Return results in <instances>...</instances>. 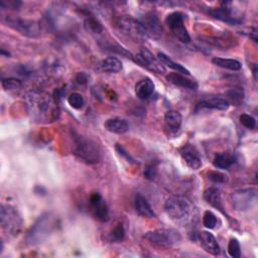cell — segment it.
<instances>
[{"mask_svg":"<svg viewBox=\"0 0 258 258\" xmlns=\"http://www.w3.org/2000/svg\"><path fill=\"white\" fill-rule=\"evenodd\" d=\"M116 150H117V152L119 153V155L120 156H123L124 158H126L127 159V161L128 162H131V163H137L136 161H135V159L124 149V147L122 146V145H120V144H116Z\"/></svg>","mask_w":258,"mask_h":258,"instance_id":"cell-38","label":"cell"},{"mask_svg":"<svg viewBox=\"0 0 258 258\" xmlns=\"http://www.w3.org/2000/svg\"><path fill=\"white\" fill-rule=\"evenodd\" d=\"M101 68L104 72L116 74L122 70V62L115 56H108L102 60Z\"/></svg>","mask_w":258,"mask_h":258,"instance_id":"cell-26","label":"cell"},{"mask_svg":"<svg viewBox=\"0 0 258 258\" xmlns=\"http://www.w3.org/2000/svg\"><path fill=\"white\" fill-rule=\"evenodd\" d=\"M72 138L74 141V154L87 164H95L101 160V150L98 144L85 137L75 130L72 131Z\"/></svg>","mask_w":258,"mask_h":258,"instance_id":"cell-3","label":"cell"},{"mask_svg":"<svg viewBox=\"0 0 258 258\" xmlns=\"http://www.w3.org/2000/svg\"><path fill=\"white\" fill-rule=\"evenodd\" d=\"M84 26L85 28L90 31L91 33H101L103 31V25L101 22L94 16L88 15L84 21Z\"/></svg>","mask_w":258,"mask_h":258,"instance_id":"cell-28","label":"cell"},{"mask_svg":"<svg viewBox=\"0 0 258 258\" xmlns=\"http://www.w3.org/2000/svg\"><path fill=\"white\" fill-rule=\"evenodd\" d=\"M57 219L50 213L42 214L29 228L25 236V243L28 246H36L44 242L56 229Z\"/></svg>","mask_w":258,"mask_h":258,"instance_id":"cell-2","label":"cell"},{"mask_svg":"<svg viewBox=\"0 0 258 258\" xmlns=\"http://www.w3.org/2000/svg\"><path fill=\"white\" fill-rule=\"evenodd\" d=\"M125 237V230L122 224H118L110 233V240L112 242H121Z\"/></svg>","mask_w":258,"mask_h":258,"instance_id":"cell-33","label":"cell"},{"mask_svg":"<svg viewBox=\"0 0 258 258\" xmlns=\"http://www.w3.org/2000/svg\"><path fill=\"white\" fill-rule=\"evenodd\" d=\"M235 162V157L229 152H219L213 159V165L220 169H227Z\"/></svg>","mask_w":258,"mask_h":258,"instance_id":"cell-24","label":"cell"},{"mask_svg":"<svg viewBox=\"0 0 258 258\" xmlns=\"http://www.w3.org/2000/svg\"><path fill=\"white\" fill-rule=\"evenodd\" d=\"M257 197L258 191L254 187L238 189L231 195L232 206L239 212L248 211L256 205Z\"/></svg>","mask_w":258,"mask_h":258,"instance_id":"cell-9","label":"cell"},{"mask_svg":"<svg viewBox=\"0 0 258 258\" xmlns=\"http://www.w3.org/2000/svg\"><path fill=\"white\" fill-rule=\"evenodd\" d=\"M104 126L108 131H110L112 133H116V134H123V133L127 132L129 129V125H128L127 121L124 119H121V118L108 119L105 122Z\"/></svg>","mask_w":258,"mask_h":258,"instance_id":"cell-23","label":"cell"},{"mask_svg":"<svg viewBox=\"0 0 258 258\" xmlns=\"http://www.w3.org/2000/svg\"><path fill=\"white\" fill-rule=\"evenodd\" d=\"M209 14L216 19L227 22L232 25H237L242 22V17L234 11L232 7V2H222L219 7L211 8Z\"/></svg>","mask_w":258,"mask_h":258,"instance_id":"cell-11","label":"cell"},{"mask_svg":"<svg viewBox=\"0 0 258 258\" xmlns=\"http://www.w3.org/2000/svg\"><path fill=\"white\" fill-rule=\"evenodd\" d=\"M199 106L202 108L207 109H215V110H227L230 106L229 102L226 100V98L222 97H210L207 99L202 100L199 103Z\"/></svg>","mask_w":258,"mask_h":258,"instance_id":"cell-22","label":"cell"},{"mask_svg":"<svg viewBox=\"0 0 258 258\" xmlns=\"http://www.w3.org/2000/svg\"><path fill=\"white\" fill-rule=\"evenodd\" d=\"M192 205L190 201L182 196L170 197L164 204V211L172 221H184L192 212Z\"/></svg>","mask_w":258,"mask_h":258,"instance_id":"cell-6","label":"cell"},{"mask_svg":"<svg viewBox=\"0 0 258 258\" xmlns=\"http://www.w3.org/2000/svg\"><path fill=\"white\" fill-rule=\"evenodd\" d=\"M154 92V84L149 78L139 80L135 85V95L140 100L148 99Z\"/></svg>","mask_w":258,"mask_h":258,"instance_id":"cell-20","label":"cell"},{"mask_svg":"<svg viewBox=\"0 0 258 258\" xmlns=\"http://www.w3.org/2000/svg\"><path fill=\"white\" fill-rule=\"evenodd\" d=\"M2 87L5 91H17L22 87V82L16 78H7L2 80Z\"/></svg>","mask_w":258,"mask_h":258,"instance_id":"cell-30","label":"cell"},{"mask_svg":"<svg viewBox=\"0 0 258 258\" xmlns=\"http://www.w3.org/2000/svg\"><path fill=\"white\" fill-rule=\"evenodd\" d=\"M256 74H257V70H256V66H254V69H253V75H254V78L256 79Z\"/></svg>","mask_w":258,"mask_h":258,"instance_id":"cell-41","label":"cell"},{"mask_svg":"<svg viewBox=\"0 0 258 258\" xmlns=\"http://www.w3.org/2000/svg\"><path fill=\"white\" fill-rule=\"evenodd\" d=\"M144 176H145L146 179H149V180L155 179V177L157 176V167H156V165L153 164V163L147 165L145 167V170H144Z\"/></svg>","mask_w":258,"mask_h":258,"instance_id":"cell-37","label":"cell"},{"mask_svg":"<svg viewBox=\"0 0 258 258\" xmlns=\"http://www.w3.org/2000/svg\"><path fill=\"white\" fill-rule=\"evenodd\" d=\"M179 152H180V155H181L183 161L189 168H191L194 170L201 168L202 159L199 154V151L197 150V148L195 146H192L190 144H185L180 148Z\"/></svg>","mask_w":258,"mask_h":258,"instance_id":"cell-15","label":"cell"},{"mask_svg":"<svg viewBox=\"0 0 258 258\" xmlns=\"http://www.w3.org/2000/svg\"><path fill=\"white\" fill-rule=\"evenodd\" d=\"M21 3L19 1H8V2H5L4 0H1L0 2V5L1 7H12V8H17L18 5H20Z\"/></svg>","mask_w":258,"mask_h":258,"instance_id":"cell-40","label":"cell"},{"mask_svg":"<svg viewBox=\"0 0 258 258\" xmlns=\"http://www.w3.org/2000/svg\"><path fill=\"white\" fill-rule=\"evenodd\" d=\"M182 117L178 111L169 110L164 115V124L165 129L169 133H176L181 126Z\"/></svg>","mask_w":258,"mask_h":258,"instance_id":"cell-19","label":"cell"},{"mask_svg":"<svg viewBox=\"0 0 258 258\" xmlns=\"http://www.w3.org/2000/svg\"><path fill=\"white\" fill-rule=\"evenodd\" d=\"M165 23L173 36L180 42L187 43L190 41V36L184 26V17L181 12L174 11L169 13L165 18Z\"/></svg>","mask_w":258,"mask_h":258,"instance_id":"cell-10","label":"cell"},{"mask_svg":"<svg viewBox=\"0 0 258 258\" xmlns=\"http://www.w3.org/2000/svg\"><path fill=\"white\" fill-rule=\"evenodd\" d=\"M207 176H208V179L211 180L212 182H215V183H224L228 180V176L221 172V171H217V170H211L207 173Z\"/></svg>","mask_w":258,"mask_h":258,"instance_id":"cell-35","label":"cell"},{"mask_svg":"<svg viewBox=\"0 0 258 258\" xmlns=\"http://www.w3.org/2000/svg\"><path fill=\"white\" fill-rule=\"evenodd\" d=\"M240 123L247 129H254L256 127V120L253 116L249 114H242L240 116Z\"/></svg>","mask_w":258,"mask_h":258,"instance_id":"cell-36","label":"cell"},{"mask_svg":"<svg viewBox=\"0 0 258 258\" xmlns=\"http://www.w3.org/2000/svg\"><path fill=\"white\" fill-rule=\"evenodd\" d=\"M144 27L148 37H152L154 39H159L162 35V25L159 21V18L154 12L145 13L141 19L139 20Z\"/></svg>","mask_w":258,"mask_h":258,"instance_id":"cell-13","label":"cell"},{"mask_svg":"<svg viewBox=\"0 0 258 258\" xmlns=\"http://www.w3.org/2000/svg\"><path fill=\"white\" fill-rule=\"evenodd\" d=\"M201 244L203 246V248L210 254L212 255H219L220 254V246L218 244L217 239L215 238V236L208 232V231H202L199 235Z\"/></svg>","mask_w":258,"mask_h":258,"instance_id":"cell-17","label":"cell"},{"mask_svg":"<svg viewBox=\"0 0 258 258\" xmlns=\"http://www.w3.org/2000/svg\"><path fill=\"white\" fill-rule=\"evenodd\" d=\"M68 103L69 105L74 109H81L84 106V98L80 93H72L68 97Z\"/></svg>","mask_w":258,"mask_h":258,"instance_id":"cell-32","label":"cell"},{"mask_svg":"<svg viewBox=\"0 0 258 258\" xmlns=\"http://www.w3.org/2000/svg\"><path fill=\"white\" fill-rule=\"evenodd\" d=\"M25 103L31 119L37 123H51L58 119L59 109L55 97L38 90L30 91L25 96Z\"/></svg>","mask_w":258,"mask_h":258,"instance_id":"cell-1","label":"cell"},{"mask_svg":"<svg viewBox=\"0 0 258 258\" xmlns=\"http://www.w3.org/2000/svg\"><path fill=\"white\" fill-rule=\"evenodd\" d=\"M115 27L119 32L133 41L143 42L148 38V35L141 22L128 15L117 17L115 20Z\"/></svg>","mask_w":258,"mask_h":258,"instance_id":"cell-4","label":"cell"},{"mask_svg":"<svg viewBox=\"0 0 258 258\" xmlns=\"http://www.w3.org/2000/svg\"><path fill=\"white\" fill-rule=\"evenodd\" d=\"M134 61L140 67L145 68L156 74L165 73L164 66L146 48L140 49V51L134 56Z\"/></svg>","mask_w":258,"mask_h":258,"instance_id":"cell-12","label":"cell"},{"mask_svg":"<svg viewBox=\"0 0 258 258\" xmlns=\"http://www.w3.org/2000/svg\"><path fill=\"white\" fill-rule=\"evenodd\" d=\"M3 21L6 25L28 37H38L40 35V25L32 20L23 19L13 15H7Z\"/></svg>","mask_w":258,"mask_h":258,"instance_id":"cell-8","label":"cell"},{"mask_svg":"<svg viewBox=\"0 0 258 258\" xmlns=\"http://www.w3.org/2000/svg\"><path fill=\"white\" fill-rule=\"evenodd\" d=\"M166 80L168 83L180 87L183 89H188V90H197L199 85L196 81L190 80L186 78L184 75L178 74V73H170L169 75L166 76Z\"/></svg>","mask_w":258,"mask_h":258,"instance_id":"cell-18","label":"cell"},{"mask_svg":"<svg viewBox=\"0 0 258 258\" xmlns=\"http://www.w3.org/2000/svg\"><path fill=\"white\" fill-rule=\"evenodd\" d=\"M157 59L163 64V66H166L168 67L169 69H172L173 71H175L176 73L178 74H181V75H185V76H189V71L187 69H185L183 66L173 61L168 55H166L165 53L163 52H158L157 53Z\"/></svg>","mask_w":258,"mask_h":258,"instance_id":"cell-25","label":"cell"},{"mask_svg":"<svg viewBox=\"0 0 258 258\" xmlns=\"http://www.w3.org/2000/svg\"><path fill=\"white\" fill-rule=\"evenodd\" d=\"M228 253L233 258H240L241 248L240 243L236 238H231L228 243Z\"/></svg>","mask_w":258,"mask_h":258,"instance_id":"cell-31","label":"cell"},{"mask_svg":"<svg viewBox=\"0 0 258 258\" xmlns=\"http://www.w3.org/2000/svg\"><path fill=\"white\" fill-rule=\"evenodd\" d=\"M212 62L217 67L231 70V71H239L241 70V67H242L240 61L233 58H224V57L216 56V57H213Z\"/></svg>","mask_w":258,"mask_h":258,"instance_id":"cell-27","label":"cell"},{"mask_svg":"<svg viewBox=\"0 0 258 258\" xmlns=\"http://www.w3.org/2000/svg\"><path fill=\"white\" fill-rule=\"evenodd\" d=\"M143 238L149 245L158 249H167L181 241L180 233L175 229H157L145 233Z\"/></svg>","mask_w":258,"mask_h":258,"instance_id":"cell-5","label":"cell"},{"mask_svg":"<svg viewBox=\"0 0 258 258\" xmlns=\"http://www.w3.org/2000/svg\"><path fill=\"white\" fill-rule=\"evenodd\" d=\"M75 81L76 83H78L79 85H85L88 83L89 81V76L85 73V72H80L76 75V78H75Z\"/></svg>","mask_w":258,"mask_h":258,"instance_id":"cell-39","label":"cell"},{"mask_svg":"<svg viewBox=\"0 0 258 258\" xmlns=\"http://www.w3.org/2000/svg\"><path fill=\"white\" fill-rule=\"evenodd\" d=\"M204 199L206 200V202L211 205L212 207H214L215 209L219 210L220 212H222L224 215H226L223 205H222V199H221V191L218 187L215 186H211L209 188L206 189L205 194H204Z\"/></svg>","mask_w":258,"mask_h":258,"instance_id":"cell-21","label":"cell"},{"mask_svg":"<svg viewBox=\"0 0 258 258\" xmlns=\"http://www.w3.org/2000/svg\"><path fill=\"white\" fill-rule=\"evenodd\" d=\"M134 208L136 213L143 218L151 219L155 217V213L153 212L151 206L149 205L145 197L140 192H137L134 197Z\"/></svg>","mask_w":258,"mask_h":258,"instance_id":"cell-16","label":"cell"},{"mask_svg":"<svg viewBox=\"0 0 258 258\" xmlns=\"http://www.w3.org/2000/svg\"><path fill=\"white\" fill-rule=\"evenodd\" d=\"M90 206L92 214L100 222H107L109 220V210L99 192H94L90 197Z\"/></svg>","mask_w":258,"mask_h":258,"instance_id":"cell-14","label":"cell"},{"mask_svg":"<svg viewBox=\"0 0 258 258\" xmlns=\"http://www.w3.org/2000/svg\"><path fill=\"white\" fill-rule=\"evenodd\" d=\"M203 224L208 229H214L218 224L217 217L211 211H206L203 216Z\"/></svg>","mask_w":258,"mask_h":258,"instance_id":"cell-34","label":"cell"},{"mask_svg":"<svg viewBox=\"0 0 258 258\" xmlns=\"http://www.w3.org/2000/svg\"><path fill=\"white\" fill-rule=\"evenodd\" d=\"M226 96H227L226 100L229 102V104L232 103L235 106H239L243 102L244 91L240 88H233L227 91Z\"/></svg>","mask_w":258,"mask_h":258,"instance_id":"cell-29","label":"cell"},{"mask_svg":"<svg viewBox=\"0 0 258 258\" xmlns=\"http://www.w3.org/2000/svg\"><path fill=\"white\" fill-rule=\"evenodd\" d=\"M2 229L10 235H17L22 228V219L17 210L10 205H2L0 213Z\"/></svg>","mask_w":258,"mask_h":258,"instance_id":"cell-7","label":"cell"}]
</instances>
